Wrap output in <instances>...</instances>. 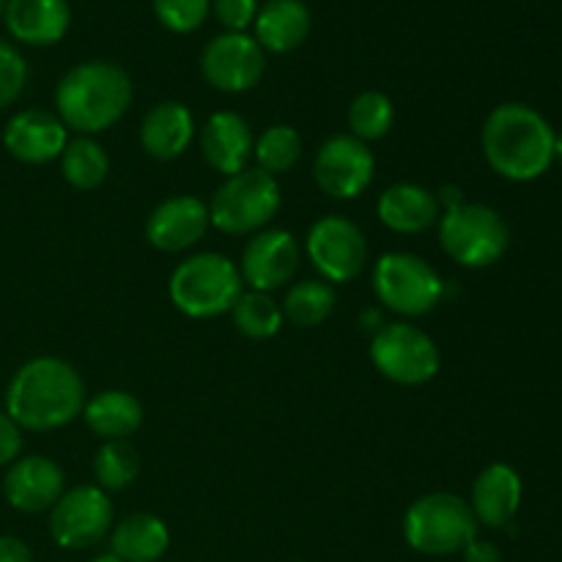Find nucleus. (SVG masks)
Here are the masks:
<instances>
[{"mask_svg": "<svg viewBox=\"0 0 562 562\" xmlns=\"http://www.w3.org/2000/svg\"><path fill=\"white\" fill-rule=\"evenodd\" d=\"M86 401V382L71 362L60 357H33L11 376L5 415L20 431H58L82 415Z\"/></svg>", "mask_w": 562, "mask_h": 562, "instance_id": "nucleus-1", "label": "nucleus"}, {"mask_svg": "<svg viewBox=\"0 0 562 562\" xmlns=\"http://www.w3.org/2000/svg\"><path fill=\"white\" fill-rule=\"evenodd\" d=\"M483 157L508 181H532L554 162V130L530 104L508 102L488 113L481 132Z\"/></svg>", "mask_w": 562, "mask_h": 562, "instance_id": "nucleus-2", "label": "nucleus"}, {"mask_svg": "<svg viewBox=\"0 0 562 562\" xmlns=\"http://www.w3.org/2000/svg\"><path fill=\"white\" fill-rule=\"evenodd\" d=\"M132 104V80L119 64L86 60L55 86V115L66 130L93 137L124 119Z\"/></svg>", "mask_w": 562, "mask_h": 562, "instance_id": "nucleus-3", "label": "nucleus"}, {"mask_svg": "<svg viewBox=\"0 0 562 562\" xmlns=\"http://www.w3.org/2000/svg\"><path fill=\"white\" fill-rule=\"evenodd\" d=\"M245 291L239 267L223 252H195L173 269L170 302L187 318H217L231 313Z\"/></svg>", "mask_w": 562, "mask_h": 562, "instance_id": "nucleus-4", "label": "nucleus"}, {"mask_svg": "<svg viewBox=\"0 0 562 562\" xmlns=\"http://www.w3.org/2000/svg\"><path fill=\"white\" fill-rule=\"evenodd\" d=\"M477 538V519L459 494L434 492L415 499L404 516V541L428 558H450Z\"/></svg>", "mask_w": 562, "mask_h": 562, "instance_id": "nucleus-5", "label": "nucleus"}, {"mask_svg": "<svg viewBox=\"0 0 562 562\" xmlns=\"http://www.w3.org/2000/svg\"><path fill=\"white\" fill-rule=\"evenodd\" d=\"M280 184L274 176L258 168H247L241 173L228 176L209 206V223L228 236H252L267 228L280 212Z\"/></svg>", "mask_w": 562, "mask_h": 562, "instance_id": "nucleus-6", "label": "nucleus"}, {"mask_svg": "<svg viewBox=\"0 0 562 562\" xmlns=\"http://www.w3.org/2000/svg\"><path fill=\"white\" fill-rule=\"evenodd\" d=\"M439 245L467 269H486L505 256L510 245L508 223L486 203H459L442 212L437 223Z\"/></svg>", "mask_w": 562, "mask_h": 562, "instance_id": "nucleus-7", "label": "nucleus"}, {"mask_svg": "<svg viewBox=\"0 0 562 562\" xmlns=\"http://www.w3.org/2000/svg\"><path fill=\"white\" fill-rule=\"evenodd\" d=\"M371 283L376 300L406 318L428 316L445 296L437 269L415 252H384L373 263Z\"/></svg>", "mask_w": 562, "mask_h": 562, "instance_id": "nucleus-8", "label": "nucleus"}, {"mask_svg": "<svg viewBox=\"0 0 562 562\" xmlns=\"http://www.w3.org/2000/svg\"><path fill=\"white\" fill-rule=\"evenodd\" d=\"M371 362L384 379L401 387H420L439 373L437 340L409 322L382 324L371 340Z\"/></svg>", "mask_w": 562, "mask_h": 562, "instance_id": "nucleus-9", "label": "nucleus"}, {"mask_svg": "<svg viewBox=\"0 0 562 562\" xmlns=\"http://www.w3.org/2000/svg\"><path fill=\"white\" fill-rule=\"evenodd\" d=\"M305 252L324 283H351L368 267V239L357 223L340 214L316 220L307 231Z\"/></svg>", "mask_w": 562, "mask_h": 562, "instance_id": "nucleus-10", "label": "nucleus"}, {"mask_svg": "<svg viewBox=\"0 0 562 562\" xmlns=\"http://www.w3.org/2000/svg\"><path fill=\"white\" fill-rule=\"evenodd\" d=\"M113 530V503L99 486H75L49 510V536L60 549L97 547Z\"/></svg>", "mask_w": 562, "mask_h": 562, "instance_id": "nucleus-11", "label": "nucleus"}, {"mask_svg": "<svg viewBox=\"0 0 562 562\" xmlns=\"http://www.w3.org/2000/svg\"><path fill=\"white\" fill-rule=\"evenodd\" d=\"M376 173L368 143L357 140L355 135H333L318 146L313 159V179L324 195L335 201H355L371 187Z\"/></svg>", "mask_w": 562, "mask_h": 562, "instance_id": "nucleus-12", "label": "nucleus"}, {"mask_svg": "<svg viewBox=\"0 0 562 562\" xmlns=\"http://www.w3.org/2000/svg\"><path fill=\"white\" fill-rule=\"evenodd\" d=\"M267 55L261 44L247 33H220L203 47L201 75L223 93H245L261 82Z\"/></svg>", "mask_w": 562, "mask_h": 562, "instance_id": "nucleus-13", "label": "nucleus"}, {"mask_svg": "<svg viewBox=\"0 0 562 562\" xmlns=\"http://www.w3.org/2000/svg\"><path fill=\"white\" fill-rule=\"evenodd\" d=\"M302 250L300 241L285 228H263L250 236L239 258L241 283L250 291L272 294L283 289L300 272Z\"/></svg>", "mask_w": 562, "mask_h": 562, "instance_id": "nucleus-14", "label": "nucleus"}, {"mask_svg": "<svg viewBox=\"0 0 562 562\" xmlns=\"http://www.w3.org/2000/svg\"><path fill=\"white\" fill-rule=\"evenodd\" d=\"M66 492V475L47 456H22L3 477V497L20 514H47Z\"/></svg>", "mask_w": 562, "mask_h": 562, "instance_id": "nucleus-15", "label": "nucleus"}, {"mask_svg": "<svg viewBox=\"0 0 562 562\" xmlns=\"http://www.w3.org/2000/svg\"><path fill=\"white\" fill-rule=\"evenodd\" d=\"M209 206L195 195L165 198L146 220L148 245L159 252L192 250L209 231Z\"/></svg>", "mask_w": 562, "mask_h": 562, "instance_id": "nucleus-16", "label": "nucleus"}, {"mask_svg": "<svg viewBox=\"0 0 562 562\" xmlns=\"http://www.w3.org/2000/svg\"><path fill=\"white\" fill-rule=\"evenodd\" d=\"M66 143H69V130L64 121L38 108L20 110L11 115L3 130L5 151L25 165H47L60 159Z\"/></svg>", "mask_w": 562, "mask_h": 562, "instance_id": "nucleus-17", "label": "nucleus"}, {"mask_svg": "<svg viewBox=\"0 0 562 562\" xmlns=\"http://www.w3.org/2000/svg\"><path fill=\"white\" fill-rule=\"evenodd\" d=\"M252 146H256V135H252L250 124L231 110L209 115L201 130L203 159L225 179L247 170V162L252 159Z\"/></svg>", "mask_w": 562, "mask_h": 562, "instance_id": "nucleus-18", "label": "nucleus"}, {"mask_svg": "<svg viewBox=\"0 0 562 562\" xmlns=\"http://www.w3.org/2000/svg\"><path fill=\"white\" fill-rule=\"evenodd\" d=\"M376 214L384 228H390L393 234L412 236L431 231L442 217V206H439L437 192H431L428 187L398 181L379 195Z\"/></svg>", "mask_w": 562, "mask_h": 562, "instance_id": "nucleus-19", "label": "nucleus"}, {"mask_svg": "<svg viewBox=\"0 0 562 562\" xmlns=\"http://www.w3.org/2000/svg\"><path fill=\"white\" fill-rule=\"evenodd\" d=\"M3 22L20 44L49 47L69 31L71 9L66 0H5Z\"/></svg>", "mask_w": 562, "mask_h": 562, "instance_id": "nucleus-20", "label": "nucleus"}, {"mask_svg": "<svg viewBox=\"0 0 562 562\" xmlns=\"http://www.w3.org/2000/svg\"><path fill=\"white\" fill-rule=\"evenodd\" d=\"M521 477L510 464H488L481 475L472 483L470 508L475 514L477 525H486L499 530V527L510 525L514 516L519 514L521 505Z\"/></svg>", "mask_w": 562, "mask_h": 562, "instance_id": "nucleus-21", "label": "nucleus"}, {"mask_svg": "<svg viewBox=\"0 0 562 562\" xmlns=\"http://www.w3.org/2000/svg\"><path fill=\"white\" fill-rule=\"evenodd\" d=\"M195 140V115L181 102H159L143 115L140 146L159 162L179 159Z\"/></svg>", "mask_w": 562, "mask_h": 562, "instance_id": "nucleus-22", "label": "nucleus"}, {"mask_svg": "<svg viewBox=\"0 0 562 562\" xmlns=\"http://www.w3.org/2000/svg\"><path fill=\"white\" fill-rule=\"evenodd\" d=\"M311 11L302 0H269L263 9H258L252 31L256 42L261 44L263 53H294L311 36Z\"/></svg>", "mask_w": 562, "mask_h": 562, "instance_id": "nucleus-23", "label": "nucleus"}, {"mask_svg": "<svg viewBox=\"0 0 562 562\" xmlns=\"http://www.w3.org/2000/svg\"><path fill=\"white\" fill-rule=\"evenodd\" d=\"M168 547V525L154 514H130L110 530V554L124 562H157Z\"/></svg>", "mask_w": 562, "mask_h": 562, "instance_id": "nucleus-24", "label": "nucleus"}, {"mask_svg": "<svg viewBox=\"0 0 562 562\" xmlns=\"http://www.w3.org/2000/svg\"><path fill=\"white\" fill-rule=\"evenodd\" d=\"M82 420L102 442L130 439L143 426V404L126 390H104L86 401Z\"/></svg>", "mask_w": 562, "mask_h": 562, "instance_id": "nucleus-25", "label": "nucleus"}, {"mask_svg": "<svg viewBox=\"0 0 562 562\" xmlns=\"http://www.w3.org/2000/svg\"><path fill=\"white\" fill-rule=\"evenodd\" d=\"M60 173L75 190H99L110 173V157L102 143L93 140V137L77 135L66 143L64 154H60Z\"/></svg>", "mask_w": 562, "mask_h": 562, "instance_id": "nucleus-26", "label": "nucleus"}, {"mask_svg": "<svg viewBox=\"0 0 562 562\" xmlns=\"http://www.w3.org/2000/svg\"><path fill=\"white\" fill-rule=\"evenodd\" d=\"M283 311L285 322L294 327L311 329L318 324L327 322L335 311V289L324 280H296L283 296Z\"/></svg>", "mask_w": 562, "mask_h": 562, "instance_id": "nucleus-27", "label": "nucleus"}, {"mask_svg": "<svg viewBox=\"0 0 562 562\" xmlns=\"http://www.w3.org/2000/svg\"><path fill=\"white\" fill-rule=\"evenodd\" d=\"M140 475V453L130 439H110L93 456V477L102 492H124Z\"/></svg>", "mask_w": 562, "mask_h": 562, "instance_id": "nucleus-28", "label": "nucleus"}, {"mask_svg": "<svg viewBox=\"0 0 562 562\" xmlns=\"http://www.w3.org/2000/svg\"><path fill=\"white\" fill-rule=\"evenodd\" d=\"M252 157H256V168L269 176H283L296 168L302 157V137L291 124H272L256 137L252 146Z\"/></svg>", "mask_w": 562, "mask_h": 562, "instance_id": "nucleus-29", "label": "nucleus"}, {"mask_svg": "<svg viewBox=\"0 0 562 562\" xmlns=\"http://www.w3.org/2000/svg\"><path fill=\"white\" fill-rule=\"evenodd\" d=\"M231 318H234V327L250 340L274 338L285 322L283 311L272 300V294H261V291L250 289L241 291L236 305L231 307Z\"/></svg>", "mask_w": 562, "mask_h": 562, "instance_id": "nucleus-30", "label": "nucleus"}, {"mask_svg": "<svg viewBox=\"0 0 562 562\" xmlns=\"http://www.w3.org/2000/svg\"><path fill=\"white\" fill-rule=\"evenodd\" d=\"M395 124V104L387 93L382 91H362L357 93L355 102L349 104V135L357 140L373 143L382 140Z\"/></svg>", "mask_w": 562, "mask_h": 562, "instance_id": "nucleus-31", "label": "nucleus"}, {"mask_svg": "<svg viewBox=\"0 0 562 562\" xmlns=\"http://www.w3.org/2000/svg\"><path fill=\"white\" fill-rule=\"evenodd\" d=\"M159 25L173 33H192L206 22L212 0H151Z\"/></svg>", "mask_w": 562, "mask_h": 562, "instance_id": "nucleus-32", "label": "nucleus"}, {"mask_svg": "<svg viewBox=\"0 0 562 562\" xmlns=\"http://www.w3.org/2000/svg\"><path fill=\"white\" fill-rule=\"evenodd\" d=\"M27 86V64L20 49L0 38V110L11 108Z\"/></svg>", "mask_w": 562, "mask_h": 562, "instance_id": "nucleus-33", "label": "nucleus"}, {"mask_svg": "<svg viewBox=\"0 0 562 562\" xmlns=\"http://www.w3.org/2000/svg\"><path fill=\"white\" fill-rule=\"evenodd\" d=\"M214 16L228 33H245L258 16V0H214Z\"/></svg>", "mask_w": 562, "mask_h": 562, "instance_id": "nucleus-34", "label": "nucleus"}, {"mask_svg": "<svg viewBox=\"0 0 562 562\" xmlns=\"http://www.w3.org/2000/svg\"><path fill=\"white\" fill-rule=\"evenodd\" d=\"M22 453V431L5 412H0V467H9Z\"/></svg>", "mask_w": 562, "mask_h": 562, "instance_id": "nucleus-35", "label": "nucleus"}, {"mask_svg": "<svg viewBox=\"0 0 562 562\" xmlns=\"http://www.w3.org/2000/svg\"><path fill=\"white\" fill-rule=\"evenodd\" d=\"M0 562H33V554L20 538L0 536Z\"/></svg>", "mask_w": 562, "mask_h": 562, "instance_id": "nucleus-36", "label": "nucleus"}, {"mask_svg": "<svg viewBox=\"0 0 562 562\" xmlns=\"http://www.w3.org/2000/svg\"><path fill=\"white\" fill-rule=\"evenodd\" d=\"M461 554H464V562H503V552L492 541H481V538H475Z\"/></svg>", "mask_w": 562, "mask_h": 562, "instance_id": "nucleus-37", "label": "nucleus"}, {"mask_svg": "<svg viewBox=\"0 0 562 562\" xmlns=\"http://www.w3.org/2000/svg\"><path fill=\"white\" fill-rule=\"evenodd\" d=\"M554 159L562 165V132L560 135H554Z\"/></svg>", "mask_w": 562, "mask_h": 562, "instance_id": "nucleus-38", "label": "nucleus"}, {"mask_svg": "<svg viewBox=\"0 0 562 562\" xmlns=\"http://www.w3.org/2000/svg\"><path fill=\"white\" fill-rule=\"evenodd\" d=\"M91 562H124V560L113 558V554H102V558H97V560H91Z\"/></svg>", "mask_w": 562, "mask_h": 562, "instance_id": "nucleus-39", "label": "nucleus"}, {"mask_svg": "<svg viewBox=\"0 0 562 562\" xmlns=\"http://www.w3.org/2000/svg\"><path fill=\"white\" fill-rule=\"evenodd\" d=\"M3 9H5V0H0V20H3Z\"/></svg>", "mask_w": 562, "mask_h": 562, "instance_id": "nucleus-40", "label": "nucleus"}]
</instances>
